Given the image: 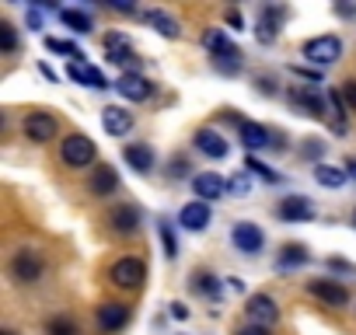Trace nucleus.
Listing matches in <instances>:
<instances>
[{"mask_svg":"<svg viewBox=\"0 0 356 335\" xmlns=\"http://www.w3.org/2000/svg\"><path fill=\"white\" fill-rule=\"evenodd\" d=\"M210 203H203V199H193V203H186L182 210H178V227H186V231H193V234H203L207 227H210Z\"/></svg>","mask_w":356,"mask_h":335,"instance_id":"nucleus-12","label":"nucleus"},{"mask_svg":"<svg viewBox=\"0 0 356 335\" xmlns=\"http://www.w3.org/2000/svg\"><path fill=\"white\" fill-rule=\"evenodd\" d=\"M189 175V157L186 154H178V157H171V164H168V179H186Z\"/></svg>","mask_w":356,"mask_h":335,"instance_id":"nucleus-36","label":"nucleus"},{"mask_svg":"<svg viewBox=\"0 0 356 335\" xmlns=\"http://www.w3.org/2000/svg\"><path fill=\"white\" fill-rule=\"evenodd\" d=\"M171 314H175L178 321H186V318H189V307H186L182 300H175V304H171Z\"/></svg>","mask_w":356,"mask_h":335,"instance_id":"nucleus-40","label":"nucleus"},{"mask_svg":"<svg viewBox=\"0 0 356 335\" xmlns=\"http://www.w3.org/2000/svg\"><path fill=\"white\" fill-rule=\"evenodd\" d=\"M307 262H311L307 245H283L280 259H276V269H297V265H307Z\"/></svg>","mask_w":356,"mask_h":335,"instance_id":"nucleus-28","label":"nucleus"},{"mask_svg":"<svg viewBox=\"0 0 356 335\" xmlns=\"http://www.w3.org/2000/svg\"><path fill=\"white\" fill-rule=\"evenodd\" d=\"M342 95H346V101H349V108H356V77H349V81L342 84Z\"/></svg>","mask_w":356,"mask_h":335,"instance_id":"nucleus-38","label":"nucleus"},{"mask_svg":"<svg viewBox=\"0 0 356 335\" xmlns=\"http://www.w3.org/2000/svg\"><path fill=\"white\" fill-rule=\"evenodd\" d=\"M60 157H63L67 168H88V164H95L98 147H95V140H91L88 133H70V136L60 143Z\"/></svg>","mask_w":356,"mask_h":335,"instance_id":"nucleus-1","label":"nucleus"},{"mask_svg":"<svg viewBox=\"0 0 356 335\" xmlns=\"http://www.w3.org/2000/svg\"><path fill=\"white\" fill-rule=\"evenodd\" d=\"M227 22H231V28H245V22H241L238 11H227Z\"/></svg>","mask_w":356,"mask_h":335,"instance_id":"nucleus-42","label":"nucleus"},{"mask_svg":"<svg viewBox=\"0 0 356 335\" xmlns=\"http://www.w3.org/2000/svg\"><path fill=\"white\" fill-rule=\"evenodd\" d=\"M245 172H248V175H259L262 182H280V175L273 172V168H269V164H262V161H259V157H252V154L245 157Z\"/></svg>","mask_w":356,"mask_h":335,"instance_id":"nucleus-33","label":"nucleus"},{"mask_svg":"<svg viewBox=\"0 0 356 335\" xmlns=\"http://www.w3.org/2000/svg\"><path fill=\"white\" fill-rule=\"evenodd\" d=\"M46 335H81V328H77V321H74V318L60 314V318H49Z\"/></svg>","mask_w":356,"mask_h":335,"instance_id":"nucleus-32","label":"nucleus"},{"mask_svg":"<svg viewBox=\"0 0 356 335\" xmlns=\"http://www.w3.org/2000/svg\"><path fill=\"white\" fill-rule=\"evenodd\" d=\"M122 157H126V164L133 168L136 175H150L154 172V147L150 143H129L122 150Z\"/></svg>","mask_w":356,"mask_h":335,"instance_id":"nucleus-21","label":"nucleus"},{"mask_svg":"<svg viewBox=\"0 0 356 335\" xmlns=\"http://www.w3.org/2000/svg\"><path fill=\"white\" fill-rule=\"evenodd\" d=\"M56 133H60L56 115H49V112H29L25 115V136L32 143H49V140H56Z\"/></svg>","mask_w":356,"mask_h":335,"instance_id":"nucleus-9","label":"nucleus"},{"mask_svg":"<svg viewBox=\"0 0 356 335\" xmlns=\"http://www.w3.org/2000/svg\"><path fill=\"white\" fill-rule=\"evenodd\" d=\"M234 335H273V332H269V328H262V325H252V321H248V325H245V328H238Z\"/></svg>","mask_w":356,"mask_h":335,"instance_id":"nucleus-39","label":"nucleus"},{"mask_svg":"<svg viewBox=\"0 0 356 335\" xmlns=\"http://www.w3.org/2000/svg\"><path fill=\"white\" fill-rule=\"evenodd\" d=\"M300 53L307 56V63L328 67V63H335L342 56V39L339 35H318V39H307Z\"/></svg>","mask_w":356,"mask_h":335,"instance_id":"nucleus-5","label":"nucleus"},{"mask_svg":"<svg viewBox=\"0 0 356 335\" xmlns=\"http://www.w3.org/2000/svg\"><path fill=\"white\" fill-rule=\"evenodd\" d=\"M108 279H112L119 290H140V286H143V279H147V265H143V259H136V255H126V259L112 262V269H108Z\"/></svg>","mask_w":356,"mask_h":335,"instance_id":"nucleus-2","label":"nucleus"},{"mask_svg":"<svg viewBox=\"0 0 356 335\" xmlns=\"http://www.w3.org/2000/svg\"><path fill=\"white\" fill-rule=\"evenodd\" d=\"M70 81H77V84H88V88H95V91H105L108 88V77L98 70V67H91V63H70Z\"/></svg>","mask_w":356,"mask_h":335,"instance_id":"nucleus-23","label":"nucleus"},{"mask_svg":"<svg viewBox=\"0 0 356 335\" xmlns=\"http://www.w3.org/2000/svg\"><path fill=\"white\" fill-rule=\"evenodd\" d=\"M193 143H196V150L203 154V157H210V161H220V157H227V140H224V133H217V129H196V136H193Z\"/></svg>","mask_w":356,"mask_h":335,"instance_id":"nucleus-16","label":"nucleus"},{"mask_svg":"<svg viewBox=\"0 0 356 335\" xmlns=\"http://www.w3.org/2000/svg\"><path fill=\"white\" fill-rule=\"evenodd\" d=\"M0 335H18V332H11V328H4V332H0Z\"/></svg>","mask_w":356,"mask_h":335,"instance_id":"nucleus-47","label":"nucleus"},{"mask_svg":"<svg viewBox=\"0 0 356 335\" xmlns=\"http://www.w3.org/2000/svg\"><path fill=\"white\" fill-rule=\"evenodd\" d=\"M314 182L318 186H325V189H342L346 182H349V175H346V168H335V164H314Z\"/></svg>","mask_w":356,"mask_h":335,"instance_id":"nucleus-26","label":"nucleus"},{"mask_svg":"<svg viewBox=\"0 0 356 335\" xmlns=\"http://www.w3.org/2000/svg\"><path fill=\"white\" fill-rule=\"evenodd\" d=\"M46 49H49V53H60V56H70L74 63H81V56H84L74 42H63V39H56V35H49V39H46Z\"/></svg>","mask_w":356,"mask_h":335,"instance_id":"nucleus-34","label":"nucleus"},{"mask_svg":"<svg viewBox=\"0 0 356 335\" xmlns=\"http://www.w3.org/2000/svg\"><path fill=\"white\" fill-rule=\"evenodd\" d=\"M245 311H248V321L252 325H262V328H269V325L280 321V304L269 293H252L248 304H245Z\"/></svg>","mask_w":356,"mask_h":335,"instance_id":"nucleus-10","label":"nucleus"},{"mask_svg":"<svg viewBox=\"0 0 356 335\" xmlns=\"http://www.w3.org/2000/svg\"><path fill=\"white\" fill-rule=\"evenodd\" d=\"M133 112L129 108H122V105H108L105 112H102V129L108 133V136H126L129 129H133Z\"/></svg>","mask_w":356,"mask_h":335,"instance_id":"nucleus-19","label":"nucleus"},{"mask_svg":"<svg viewBox=\"0 0 356 335\" xmlns=\"http://www.w3.org/2000/svg\"><path fill=\"white\" fill-rule=\"evenodd\" d=\"M189 290L200 293V297L220 300V293H224V279H217L213 272H193V276H189Z\"/></svg>","mask_w":356,"mask_h":335,"instance_id":"nucleus-24","label":"nucleus"},{"mask_svg":"<svg viewBox=\"0 0 356 335\" xmlns=\"http://www.w3.org/2000/svg\"><path fill=\"white\" fill-rule=\"evenodd\" d=\"M286 98H290V105L300 115H311V119H321L325 115V101H321V95H318L314 84H297V88L286 91Z\"/></svg>","mask_w":356,"mask_h":335,"instance_id":"nucleus-7","label":"nucleus"},{"mask_svg":"<svg viewBox=\"0 0 356 335\" xmlns=\"http://www.w3.org/2000/svg\"><path fill=\"white\" fill-rule=\"evenodd\" d=\"M42 269H46V262H42V255L35 252V248H22L15 259H11V276L18 279V283H39L42 279Z\"/></svg>","mask_w":356,"mask_h":335,"instance_id":"nucleus-6","label":"nucleus"},{"mask_svg":"<svg viewBox=\"0 0 356 335\" xmlns=\"http://www.w3.org/2000/svg\"><path fill=\"white\" fill-rule=\"evenodd\" d=\"M241 143H245L248 150H262V147H273L276 136H273L262 122H245V126H241Z\"/></svg>","mask_w":356,"mask_h":335,"instance_id":"nucleus-25","label":"nucleus"},{"mask_svg":"<svg viewBox=\"0 0 356 335\" xmlns=\"http://www.w3.org/2000/svg\"><path fill=\"white\" fill-rule=\"evenodd\" d=\"M346 175L356 182V157H346Z\"/></svg>","mask_w":356,"mask_h":335,"instance_id":"nucleus-44","label":"nucleus"},{"mask_svg":"<svg viewBox=\"0 0 356 335\" xmlns=\"http://www.w3.org/2000/svg\"><path fill=\"white\" fill-rule=\"evenodd\" d=\"M157 234H161V248H164V255H168V262H175L178 259V238H175V227H171V220H157Z\"/></svg>","mask_w":356,"mask_h":335,"instance_id":"nucleus-30","label":"nucleus"},{"mask_svg":"<svg viewBox=\"0 0 356 335\" xmlns=\"http://www.w3.org/2000/svg\"><path fill=\"white\" fill-rule=\"evenodd\" d=\"M60 22L70 28V32H77V35H88L91 32V18L84 15V11H74V8H63L60 11Z\"/></svg>","mask_w":356,"mask_h":335,"instance_id":"nucleus-29","label":"nucleus"},{"mask_svg":"<svg viewBox=\"0 0 356 335\" xmlns=\"http://www.w3.org/2000/svg\"><path fill=\"white\" fill-rule=\"evenodd\" d=\"M231 245H234L241 255L255 259V255H262V248H266V234H262L259 224H252V220H238L234 231H231Z\"/></svg>","mask_w":356,"mask_h":335,"instance_id":"nucleus-4","label":"nucleus"},{"mask_svg":"<svg viewBox=\"0 0 356 335\" xmlns=\"http://www.w3.org/2000/svg\"><path fill=\"white\" fill-rule=\"evenodd\" d=\"M276 213H280V220H290V224H307V220H314V203L307 199V196H283L280 199V206H276Z\"/></svg>","mask_w":356,"mask_h":335,"instance_id":"nucleus-11","label":"nucleus"},{"mask_svg":"<svg viewBox=\"0 0 356 335\" xmlns=\"http://www.w3.org/2000/svg\"><path fill=\"white\" fill-rule=\"evenodd\" d=\"M335 15H342V18H356V4H335Z\"/></svg>","mask_w":356,"mask_h":335,"instance_id":"nucleus-41","label":"nucleus"},{"mask_svg":"<svg viewBox=\"0 0 356 335\" xmlns=\"http://www.w3.org/2000/svg\"><path fill=\"white\" fill-rule=\"evenodd\" d=\"M353 224H356V213H353Z\"/></svg>","mask_w":356,"mask_h":335,"instance_id":"nucleus-48","label":"nucleus"},{"mask_svg":"<svg viewBox=\"0 0 356 335\" xmlns=\"http://www.w3.org/2000/svg\"><path fill=\"white\" fill-rule=\"evenodd\" d=\"M29 25H32V32H39V28H42V22H39V11H29Z\"/></svg>","mask_w":356,"mask_h":335,"instance_id":"nucleus-45","label":"nucleus"},{"mask_svg":"<svg viewBox=\"0 0 356 335\" xmlns=\"http://www.w3.org/2000/svg\"><path fill=\"white\" fill-rule=\"evenodd\" d=\"M321 154H325V143H321V140H311V143H304V157L318 161ZM318 164H321V161H318Z\"/></svg>","mask_w":356,"mask_h":335,"instance_id":"nucleus-37","label":"nucleus"},{"mask_svg":"<svg viewBox=\"0 0 356 335\" xmlns=\"http://www.w3.org/2000/svg\"><path fill=\"white\" fill-rule=\"evenodd\" d=\"M140 18H143L147 25H154V32H157V35H164V39H178V35H182L178 22H175L171 15H164V11H143Z\"/></svg>","mask_w":356,"mask_h":335,"instance_id":"nucleus-27","label":"nucleus"},{"mask_svg":"<svg viewBox=\"0 0 356 335\" xmlns=\"http://www.w3.org/2000/svg\"><path fill=\"white\" fill-rule=\"evenodd\" d=\"M88 189H91V196H98V199L112 196V193L119 189V172H115L112 164H98V168H91Z\"/></svg>","mask_w":356,"mask_h":335,"instance_id":"nucleus-18","label":"nucleus"},{"mask_svg":"<svg viewBox=\"0 0 356 335\" xmlns=\"http://www.w3.org/2000/svg\"><path fill=\"white\" fill-rule=\"evenodd\" d=\"M112 88H115V95H122L126 101H136V105L154 95V84H150L143 74H119V77L112 81Z\"/></svg>","mask_w":356,"mask_h":335,"instance_id":"nucleus-8","label":"nucleus"},{"mask_svg":"<svg viewBox=\"0 0 356 335\" xmlns=\"http://www.w3.org/2000/svg\"><path fill=\"white\" fill-rule=\"evenodd\" d=\"M140 210L133 206V203H122V206H112V213H108V227L115 231V234H122V238H129V234H136L140 231Z\"/></svg>","mask_w":356,"mask_h":335,"instance_id":"nucleus-17","label":"nucleus"},{"mask_svg":"<svg viewBox=\"0 0 356 335\" xmlns=\"http://www.w3.org/2000/svg\"><path fill=\"white\" fill-rule=\"evenodd\" d=\"M0 49H4V53H15L18 49V32H15L11 22H0Z\"/></svg>","mask_w":356,"mask_h":335,"instance_id":"nucleus-35","label":"nucleus"},{"mask_svg":"<svg viewBox=\"0 0 356 335\" xmlns=\"http://www.w3.org/2000/svg\"><path fill=\"white\" fill-rule=\"evenodd\" d=\"M328 269H335V272H346V269H349V265H346V262H342V259H328Z\"/></svg>","mask_w":356,"mask_h":335,"instance_id":"nucleus-46","label":"nucleus"},{"mask_svg":"<svg viewBox=\"0 0 356 335\" xmlns=\"http://www.w3.org/2000/svg\"><path fill=\"white\" fill-rule=\"evenodd\" d=\"M193 193H196L203 203L224 199V196H227V179H220L217 172H200V175H193Z\"/></svg>","mask_w":356,"mask_h":335,"instance_id":"nucleus-14","label":"nucleus"},{"mask_svg":"<svg viewBox=\"0 0 356 335\" xmlns=\"http://www.w3.org/2000/svg\"><path fill=\"white\" fill-rule=\"evenodd\" d=\"M105 53H108V63H115V67H122V74H136L133 67H136V49H133V42H129V35L126 32H108L105 35Z\"/></svg>","mask_w":356,"mask_h":335,"instance_id":"nucleus-3","label":"nucleus"},{"mask_svg":"<svg viewBox=\"0 0 356 335\" xmlns=\"http://www.w3.org/2000/svg\"><path fill=\"white\" fill-rule=\"evenodd\" d=\"M39 70H42V77H49V81H53V84H56V81H60V74H56V70H53V67H49V63H42V67H39Z\"/></svg>","mask_w":356,"mask_h":335,"instance_id":"nucleus-43","label":"nucleus"},{"mask_svg":"<svg viewBox=\"0 0 356 335\" xmlns=\"http://www.w3.org/2000/svg\"><path fill=\"white\" fill-rule=\"evenodd\" d=\"M280 18H283L280 8H266V11L259 15V22H255V39H259L262 46H273V42H276V35H280Z\"/></svg>","mask_w":356,"mask_h":335,"instance_id":"nucleus-22","label":"nucleus"},{"mask_svg":"<svg viewBox=\"0 0 356 335\" xmlns=\"http://www.w3.org/2000/svg\"><path fill=\"white\" fill-rule=\"evenodd\" d=\"M307 293L318 297V300H325L328 307H346L349 304V290L339 279H311L307 283Z\"/></svg>","mask_w":356,"mask_h":335,"instance_id":"nucleus-13","label":"nucleus"},{"mask_svg":"<svg viewBox=\"0 0 356 335\" xmlns=\"http://www.w3.org/2000/svg\"><path fill=\"white\" fill-rule=\"evenodd\" d=\"M252 189H255V182H252V175H248V172H241V175L227 179V196H234V199L252 196Z\"/></svg>","mask_w":356,"mask_h":335,"instance_id":"nucleus-31","label":"nucleus"},{"mask_svg":"<svg viewBox=\"0 0 356 335\" xmlns=\"http://www.w3.org/2000/svg\"><path fill=\"white\" fill-rule=\"evenodd\" d=\"M203 46L213 53V60H238V56H241V49L227 39L224 28H210V32L203 35Z\"/></svg>","mask_w":356,"mask_h":335,"instance_id":"nucleus-20","label":"nucleus"},{"mask_svg":"<svg viewBox=\"0 0 356 335\" xmlns=\"http://www.w3.org/2000/svg\"><path fill=\"white\" fill-rule=\"evenodd\" d=\"M95 318H98V332L102 335H115V332H122L129 325V307L126 304H102Z\"/></svg>","mask_w":356,"mask_h":335,"instance_id":"nucleus-15","label":"nucleus"}]
</instances>
